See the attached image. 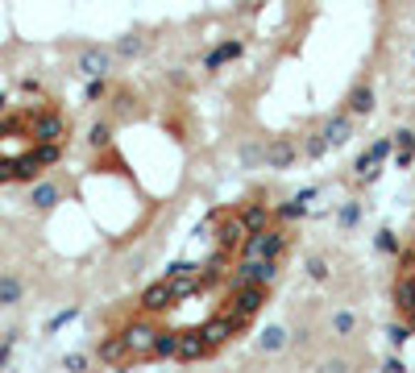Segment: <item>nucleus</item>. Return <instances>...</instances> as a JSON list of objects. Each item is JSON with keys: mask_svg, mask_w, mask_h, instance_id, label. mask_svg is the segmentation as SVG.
I'll use <instances>...</instances> for the list:
<instances>
[{"mask_svg": "<svg viewBox=\"0 0 415 373\" xmlns=\"http://www.w3.org/2000/svg\"><path fill=\"white\" fill-rule=\"evenodd\" d=\"M287 249H291V228H278V224H270L262 232H249L241 245V257H287Z\"/></svg>", "mask_w": 415, "mask_h": 373, "instance_id": "1", "label": "nucleus"}, {"mask_svg": "<svg viewBox=\"0 0 415 373\" xmlns=\"http://www.w3.org/2000/svg\"><path fill=\"white\" fill-rule=\"evenodd\" d=\"M278 257H237V266L228 270V286H241V282H278Z\"/></svg>", "mask_w": 415, "mask_h": 373, "instance_id": "2", "label": "nucleus"}, {"mask_svg": "<svg viewBox=\"0 0 415 373\" xmlns=\"http://www.w3.org/2000/svg\"><path fill=\"white\" fill-rule=\"evenodd\" d=\"M266 295H270V286H266V282H241V286H233V295L224 298V307H220V311L253 320V315H258V311L266 307Z\"/></svg>", "mask_w": 415, "mask_h": 373, "instance_id": "3", "label": "nucleus"}, {"mask_svg": "<svg viewBox=\"0 0 415 373\" xmlns=\"http://www.w3.org/2000/svg\"><path fill=\"white\" fill-rule=\"evenodd\" d=\"M29 137L33 141H67V117L63 112H54V108H29Z\"/></svg>", "mask_w": 415, "mask_h": 373, "instance_id": "4", "label": "nucleus"}, {"mask_svg": "<svg viewBox=\"0 0 415 373\" xmlns=\"http://www.w3.org/2000/svg\"><path fill=\"white\" fill-rule=\"evenodd\" d=\"M125 340H129V365H142V361H154V340H158V328L149 320H133L125 328Z\"/></svg>", "mask_w": 415, "mask_h": 373, "instance_id": "5", "label": "nucleus"}, {"mask_svg": "<svg viewBox=\"0 0 415 373\" xmlns=\"http://www.w3.org/2000/svg\"><path fill=\"white\" fill-rule=\"evenodd\" d=\"M112 50L108 46H83L79 50V58H75V71L83 75V79H108V71H112Z\"/></svg>", "mask_w": 415, "mask_h": 373, "instance_id": "6", "label": "nucleus"}, {"mask_svg": "<svg viewBox=\"0 0 415 373\" xmlns=\"http://www.w3.org/2000/svg\"><path fill=\"white\" fill-rule=\"evenodd\" d=\"M212 237H216L220 249H233V253H241L245 237H249V228L241 224V216H237V212H220V220H216V228H212Z\"/></svg>", "mask_w": 415, "mask_h": 373, "instance_id": "7", "label": "nucleus"}, {"mask_svg": "<svg viewBox=\"0 0 415 373\" xmlns=\"http://www.w3.org/2000/svg\"><path fill=\"white\" fill-rule=\"evenodd\" d=\"M174 303V286L171 278H162V282H154V286H146L142 291V298H137V307H142V315H162V311H171Z\"/></svg>", "mask_w": 415, "mask_h": 373, "instance_id": "8", "label": "nucleus"}, {"mask_svg": "<svg viewBox=\"0 0 415 373\" xmlns=\"http://www.w3.org/2000/svg\"><path fill=\"white\" fill-rule=\"evenodd\" d=\"M208 357H216V345L204 336V328L179 332V361H208Z\"/></svg>", "mask_w": 415, "mask_h": 373, "instance_id": "9", "label": "nucleus"}, {"mask_svg": "<svg viewBox=\"0 0 415 373\" xmlns=\"http://www.w3.org/2000/svg\"><path fill=\"white\" fill-rule=\"evenodd\" d=\"M299 153L303 149L295 146L291 137H274V141H266V166L270 171H291L295 162H299Z\"/></svg>", "mask_w": 415, "mask_h": 373, "instance_id": "10", "label": "nucleus"}, {"mask_svg": "<svg viewBox=\"0 0 415 373\" xmlns=\"http://www.w3.org/2000/svg\"><path fill=\"white\" fill-rule=\"evenodd\" d=\"M96 357H100V365H112V369H125L129 365V340H125V332H117V336H104L96 348Z\"/></svg>", "mask_w": 415, "mask_h": 373, "instance_id": "11", "label": "nucleus"}, {"mask_svg": "<svg viewBox=\"0 0 415 373\" xmlns=\"http://www.w3.org/2000/svg\"><path fill=\"white\" fill-rule=\"evenodd\" d=\"M324 137H328V146H345L353 137V112H332L324 121Z\"/></svg>", "mask_w": 415, "mask_h": 373, "instance_id": "12", "label": "nucleus"}, {"mask_svg": "<svg viewBox=\"0 0 415 373\" xmlns=\"http://www.w3.org/2000/svg\"><path fill=\"white\" fill-rule=\"evenodd\" d=\"M237 216H241V224L249 228V232H262V228H270V220H274L270 203H241Z\"/></svg>", "mask_w": 415, "mask_h": 373, "instance_id": "13", "label": "nucleus"}, {"mask_svg": "<svg viewBox=\"0 0 415 373\" xmlns=\"http://www.w3.org/2000/svg\"><path fill=\"white\" fill-rule=\"evenodd\" d=\"M237 162H241V171H258V166H266V146H262L258 137H245L241 146H237Z\"/></svg>", "mask_w": 415, "mask_h": 373, "instance_id": "14", "label": "nucleus"}, {"mask_svg": "<svg viewBox=\"0 0 415 373\" xmlns=\"http://www.w3.org/2000/svg\"><path fill=\"white\" fill-rule=\"evenodd\" d=\"M241 54H245V42H241V38H233V42H220V46L212 50L208 58H204V67H208V71H220L224 63H233V58H241Z\"/></svg>", "mask_w": 415, "mask_h": 373, "instance_id": "15", "label": "nucleus"}, {"mask_svg": "<svg viewBox=\"0 0 415 373\" xmlns=\"http://www.w3.org/2000/svg\"><path fill=\"white\" fill-rule=\"evenodd\" d=\"M391 137H394V166L407 171V166L415 162V133L411 129H399V133H391Z\"/></svg>", "mask_w": 415, "mask_h": 373, "instance_id": "16", "label": "nucleus"}, {"mask_svg": "<svg viewBox=\"0 0 415 373\" xmlns=\"http://www.w3.org/2000/svg\"><path fill=\"white\" fill-rule=\"evenodd\" d=\"M349 112L353 117H366V112H374V87L369 83H353V92H349Z\"/></svg>", "mask_w": 415, "mask_h": 373, "instance_id": "17", "label": "nucleus"}, {"mask_svg": "<svg viewBox=\"0 0 415 373\" xmlns=\"http://www.w3.org/2000/svg\"><path fill=\"white\" fill-rule=\"evenodd\" d=\"M287 345H291V336H287V328H278V323L262 328V336H258V348H262V352H283Z\"/></svg>", "mask_w": 415, "mask_h": 373, "instance_id": "18", "label": "nucleus"}, {"mask_svg": "<svg viewBox=\"0 0 415 373\" xmlns=\"http://www.w3.org/2000/svg\"><path fill=\"white\" fill-rule=\"evenodd\" d=\"M58 195H63V191H58L54 183H33V187H29V203H33L38 212H50V207L58 203Z\"/></svg>", "mask_w": 415, "mask_h": 373, "instance_id": "19", "label": "nucleus"}, {"mask_svg": "<svg viewBox=\"0 0 415 373\" xmlns=\"http://www.w3.org/2000/svg\"><path fill=\"white\" fill-rule=\"evenodd\" d=\"M25 295V282L17 274H0V307H17Z\"/></svg>", "mask_w": 415, "mask_h": 373, "instance_id": "20", "label": "nucleus"}, {"mask_svg": "<svg viewBox=\"0 0 415 373\" xmlns=\"http://www.w3.org/2000/svg\"><path fill=\"white\" fill-rule=\"evenodd\" d=\"M42 171H46V166L38 162V153H33V146H29L21 158H17V183H38V174Z\"/></svg>", "mask_w": 415, "mask_h": 373, "instance_id": "21", "label": "nucleus"}, {"mask_svg": "<svg viewBox=\"0 0 415 373\" xmlns=\"http://www.w3.org/2000/svg\"><path fill=\"white\" fill-rule=\"evenodd\" d=\"M146 50H149V42L142 38V33H125L121 42L112 46V54H117V58H142Z\"/></svg>", "mask_w": 415, "mask_h": 373, "instance_id": "22", "label": "nucleus"}, {"mask_svg": "<svg viewBox=\"0 0 415 373\" xmlns=\"http://www.w3.org/2000/svg\"><path fill=\"white\" fill-rule=\"evenodd\" d=\"M154 361H179V332H158V340H154Z\"/></svg>", "mask_w": 415, "mask_h": 373, "instance_id": "23", "label": "nucleus"}, {"mask_svg": "<svg viewBox=\"0 0 415 373\" xmlns=\"http://www.w3.org/2000/svg\"><path fill=\"white\" fill-rule=\"evenodd\" d=\"M353 171H357V178H362V183H374V178L382 174V162H378V158L366 149V153L357 158V166H353Z\"/></svg>", "mask_w": 415, "mask_h": 373, "instance_id": "24", "label": "nucleus"}, {"mask_svg": "<svg viewBox=\"0 0 415 373\" xmlns=\"http://www.w3.org/2000/svg\"><path fill=\"white\" fill-rule=\"evenodd\" d=\"M88 146H92V149H108V146H112V121H96V124H92Z\"/></svg>", "mask_w": 415, "mask_h": 373, "instance_id": "25", "label": "nucleus"}, {"mask_svg": "<svg viewBox=\"0 0 415 373\" xmlns=\"http://www.w3.org/2000/svg\"><path fill=\"white\" fill-rule=\"evenodd\" d=\"M332 332H337V336H353V332H357V315H353L349 307L332 311Z\"/></svg>", "mask_w": 415, "mask_h": 373, "instance_id": "26", "label": "nucleus"}, {"mask_svg": "<svg viewBox=\"0 0 415 373\" xmlns=\"http://www.w3.org/2000/svg\"><path fill=\"white\" fill-rule=\"evenodd\" d=\"M299 149H303V153L316 162V158H324V153H328L332 146H328V137H324V129H320V133H308V141H303Z\"/></svg>", "mask_w": 415, "mask_h": 373, "instance_id": "27", "label": "nucleus"}, {"mask_svg": "<svg viewBox=\"0 0 415 373\" xmlns=\"http://www.w3.org/2000/svg\"><path fill=\"white\" fill-rule=\"evenodd\" d=\"M299 216H308V203H299V199L274 203V220H299Z\"/></svg>", "mask_w": 415, "mask_h": 373, "instance_id": "28", "label": "nucleus"}, {"mask_svg": "<svg viewBox=\"0 0 415 373\" xmlns=\"http://www.w3.org/2000/svg\"><path fill=\"white\" fill-rule=\"evenodd\" d=\"M362 220V203H341V212H337V224H341L345 232H353Z\"/></svg>", "mask_w": 415, "mask_h": 373, "instance_id": "29", "label": "nucleus"}, {"mask_svg": "<svg viewBox=\"0 0 415 373\" xmlns=\"http://www.w3.org/2000/svg\"><path fill=\"white\" fill-rule=\"evenodd\" d=\"M303 270H308V278H312V282H328V257H320V253H312V257H308V266H303Z\"/></svg>", "mask_w": 415, "mask_h": 373, "instance_id": "30", "label": "nucleus"}, {"mask_svg": "<svg viewBox=\"0 0 415 373\" xmlns=\"http://www.w3.org/2000/svg\"><path fill=\"white\" fill-rule=\"evenodd\" d=\"M387 340H391V348H403L407 340H411V328H407V320L403 323H391L387 328Z\"/></svg>", "mask_w": 415, "mask_h": 373, "instance_id": "31", "label": "nucleus"}, {"mask_svg": "<svg viewBox=\"0 0 415 373\" xmlns=\"http://www.w3.org/2000/svg\"><path fill=\"white\" fill-rule=\"evenodd\" d=\"M374 249H378V253H399V237H394L391 228H382V232L374 237Z\"/></svg>", "mask_w": 415, "mask_h": 373, "instance_id": "32", "label": "nucleus"}, {"mask_svg": "<svg viewBox=\"0 0 415 373\" xmlns=\"http://www.w3.org/2000/svg\"><path fill=\"white\" fill-rule=\"evenodd\" d=\"M112 112H117V117H129V112H133V92H117V96H112Z\"/></svg>", "mask_w": 415, "mask_h": 373, "instance_id": "33", "label": "nucleus"}, {"mask_svg": "<svg viewBox=\"0 0 415 373\" xmlns=\"http://www.w3.org/2000/svg\"><path fill=\"white\" fill-rule=\"evenodd\" d=\"M108 96V83L104 79H88V99H104Z\"/></svg>", "mask_w": 415, "mask_h": 373, "instance_id": "34", "label": "nucleus"}, {"mask_svg": "<svg viewBox=\"0 0 415 373\" xmlns=\"http://www.w3.org/2000/svg\"><path fill=\"white\" fill-rule=\"evenodd\" d=\"M63 369H88V357H83V352H71V357H63Z\"/></svg>", "mask_w": 415, "mask_h": 373, "instance_id": "35", "label": "nucleus"}, {"mask_svg": "<svg viewBox=\"0 0 415 373\" xmlns=\"http://www.w3.org/2000/svg\"><path fill=\"white\" fill-rule=\"evenodd\" d=\"M75 315H79V307H67V311H58V315L50 320V328H63V323H71Z\"/></svg>", "mask_w": 415, "mask_h": 373, "instance_id": "36", "label": "nucleus"}, {"mask_svg": "<svg viewBox=\"0 0 415 373\" xmlns=\"http://www.w3.org/2000/svg\"><path fill=\"white\" fill-rule=\"evenodd\" d=\"M382 369H387V373H403V369H407V365H403L399 357H387V365H382Z\"/></svg>", "mask_w": 415, "mask_h": 373, "instance_id": "37", "label": "nucleus"}, {"mask_svg": "<svg viewBox=\"0 0 415 373\" xmlns=\"http://www.w3.org/2000/svg\"><path fill=\"white\" fill-rule=\"evenodd\" d=\"M316 195H320L316 187H303V191H299V195H295V199H299V203H312V199H316Z\"/></svg>", "mask_w": 415, "mask_h": 373, "instance_id": "38", "label": "nucleus"}, {"mask_svg": "<svg viewBox=\"0 0 415 373\" xmlns=\"http://www.w3.org/2000/svg\"><path fill=\"white\" fill-rule=\"evenodd\" d=\"M4 108H9V99H4V96H0V112H4Z\"/></svg>", "mask_w": 415, "mask_h": 373, "instance_id": "39", "label": "nucleus"}, {"mask_svg": "<svg viewBox=\"0 0 415 373\" xmlns=\"http://www.w3.org/2000/svg\"><path fill=\"white\" fill-rule=\"evenodd\" d=\"M411 63H415V50H411Z\"/></svg>", "mask_w": 415, "mask_h": 373, "instance_id": "40", "label": "nucleus"}]
</instances>
